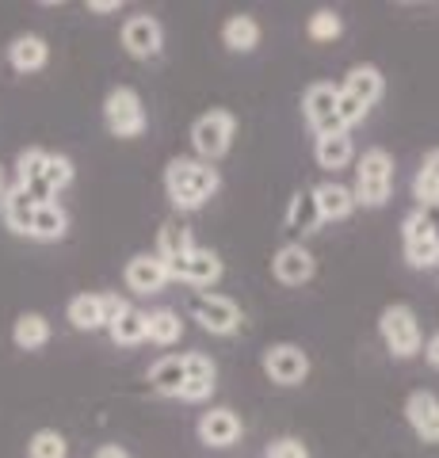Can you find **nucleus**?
Wrapping results in <instances>:
<instances>
[{
    "instance_id": "nucleus-40",
    "label": "nucleus",
    "mask_w": 439,
    "mask_h": 458,
    "mask_svg": "<svg viewBox=\"0 0 439 458\" xmlns=\"http://www.w3.org/2000/svg\"><path fill=\"white\" fill-rule=\"evenodd\" d=\"M424 360H428V363L439 370V333H435L428 344H424Z\"/></svg>"
},
{
    "instance_id": "nucleus-13",
    "label": "nucleus",
    "mask_w": 439,
    "mask_h": 458,
    "mask_svg": "<svg viewBox=\"0 0 439 458\" xmlns=\"http://www.w3.org/2000/svg\"><path fill=\"white\" fill-rule=\"evenodd\" d=\"M314 271H317V260H314V252H309L302 241H291V245H283L275 252V260H272V276L283 286H302V283L314 279Z\"/></svg>"
},
{
    "instance_id": "nucleus-10",
    "label": "nucleus",
    "mask_w": 439,
    "mask_h": 458,
    "mask_svg": "<svg viewBox=\"0 0 439 458\" xmlns=\"http://www.w3.org/2000/svg\"><path fill=\"white\" fill-rule=\"evenodd\" d=\"M122 50L138 57V62H153V57H161L165 50V27L157 16H149V12H138L122 23Z\"/></svg>"
},
{
    "instance_id": "nucleus-39",
    "label": "nucleus",
    "mask_w": 439,
    "mask_h": 458,
    "mask_svg": "<svg viewBox=\"0 0 439 458\" xmlns=\"http://www.w3.org/2000/svg\"><path fill=\"white\" fill-rule=\"evenodd\" d=\"M420 214H424V222H428V233H432V241L439 245V203H432V207H420Z\"/></svg>"
},
{
    "instance_id": "nucleus-42",
    "label": "nucleus",
    "mask_w": 439,
    "mask_h": 458,
    "mask_svg": "<svg viewBox=\"0 0 439 458\" xmlns=\"http://www.w3.org/2000/svg\"><path fill=\"white\" fill-rule=\"evenodd\" d=\"M89 12H119V0H89Z\"/></svg>"
},
{
    "instance_id": "nucleus-22",
    "label": "nucleus",
    "mask_w": 439,
    "mask_h": 458,
    "mask_svg": "<svg viewBox=\"0 0 439 458\" xmlns=\"http://www.w3.org/2000/svg\"><path fill=\"white\" fill-rule=\"evenodd\" d=\"M183 382H188V370H183V355H165L149 367V390L161 397H180Z\"/></svg>"
},
{
    "instance_id": "nucleus-38",
    "label": "nucleus",
    "mask_w": 439,
    "mask_h": 458,
    "mask_svg": "<svg viewBox=\"0 0 439 458\" xmlns=\"http://www.w3.org/2000/svg\"><path fill=\"white\" fill-rule=\"evenodd\" d=\"M218 382H199V378H188L180 390V401H191V405H199V401H207L210 394H215Z\"/></svg>"
},
{
    "instance_id": "nucleus-9",
    "label": "nucleus",
    "mask_w": 439,
    "mask_h": 458,
    "mask_svg": "<svg viewBox=\"0 0 439 458\" xmlns=\"http://www.w3.org/2000/svg\"><path fill=\"white\" fill-rule=\"evenodd\" d=\"M260 367L275 386H302L309 378V355L299 344H272V348H264Z\"/></svg>"
},
{
    "instance_id": "nucleus-24",
    "label": "nucleus",
    "mask_w": 439,
    "mask_h": 458,
    "mask_svg": "<svg viewBox=\"0 0 439 458\" xmlns=\"http://www.w3.org/2000/svg\"><path fill=\"white\" fill-rule=\"evenodd\" d=\"M314 157L321 168H348L351 161H356V146H351V134H325L314 141Z\"/></svg>"
},
{
    "instance_id": "nucleus-16",
    "label": "nucleus",
    "mask_w": 439,
    "mask_h": 458,
    "mask_svg": "<svg viewBox=\"0 0 439 458\" xmlns=\"http://www.w3.org/2000/svg\"><path fill=\"white\" fill-rule=\"evenodd\" d=\"M50 62V47L42 35H16L8 42V65L16 73H38Z\"/></svg>"
},
{
    "instance_id": "nucleus-12",
    "label": "nucleus",
    "mask_w": 439,
    "mask_h": 458,
    "mask_svg": "<svg viewBox=\"0 0 439 458\" xmlns=\"http://www.w3.org/2000/svg\"><path fill=\"white\" fill-rule=\"evenodd\" d=\"M126 286H131L134 294L149 298V294H161L165 283H168V271H165V260L157 252H138L126 260V271H122Z\"/></svg>"
},
{
    "instance_id": "nucleus-2",
    "label": "nucleus",
    "mask_w": 439,
    "mask_h": 458,
    "mask_svg": "<svg viewBox=\"0 0 439 458\" xmlns=\"http://www.w3.org/2000/svg\"><path fill=\"white\" fill-rule=\"evenodd\" d=\"M390 191H393V157L375 146L367 149L359 161H356V207H367V210H378L390 203Z\"/></svg>"
},
{
    "instance_id": "nucleus-23",
    "label": "nucleus",
    "mask_w": 439,
    "mask_h": 458,
    "mask_svg": "<svg viewBox=\"0 0 439 458\" xmlns=\"http://www.w3.org/2000/svg\"><path fill=\"white\" fill-rule=\"evenodd\" d=\"M12 344L20 352H38L50 344V321L42 313H20L16 325H12Z\"/></svg>"
},
{
    "instance_id": "nucleus-4",
    "label": "nucleus",
    "mask_w": 439,
    "mask_h": 458,
    "mask_svg": "<svg viewBox=\"0 0 439 458\" xmlns=\"http://www.w3.org/2000/svg\"><path fill=\"white\" fill-rule=\"evenodd\" d=\"M378 333H382V340H386L393 360H413V355L420 352V344H424L417 313L409 306H401V302H393V306H386L378 313Z\"/></svg>"
},
{
    "instance_id": "nucleus-33",
    "label": "nucleus",
    "mask_w": 439,
    "mask_h": 458,
    "mask_svg": "<svg viewBox=\"0 0 439 458\" xmlns=\"http://www.w3.org/2000/svg\"><path fill=\"white\" fill-rule=\"evenodd\" d=\"M73 161H69V157H62V153H50L46 157V168H42V180H46V188L58 195V191H65L69 183H73Z\"/></svg>"
},
{
    "instance_id": "nucleus-5",
    "label": "nucleus",
    "mask_w": 439,
    "mask_h": 458,
    "mask_svg": "<svg viewBox=\"0 0 439 458\" xmlns=\"http://www.w3.org/2000/svg\"><path fill=\"white\" fill-rule=\"evenodd\" d=\"M104 123L115 138H141L146 134V107H141V96L134 89H111L104 99Z\"/></svg>"
},
{
    "instance_id": "nucleus-35",
    "label": "nucleus",
    "mask_w": 439,
    "mask_h": 458,
    "mask_svg": "<svg viewBox=\"0 0 439 458\" xmlns=\"http://www.w3.org/2000/svg\"><path fill=\"white\" fill-rule=\"evenodd\" d=\"M367 111L371 107H363L359 99H351L348 92H340V99H336V119H340V131H351L356 123H363L367 119Z\"/></svg>"
},
{
    "instance_id": "nucleus-36",
    "label": "nucleus",
    "mask_w": 439,
    "mask_h": 458,
    "mask_svg": "<svg viewBox=\"0 0 439 458\" xmlns=\"http://www.w3.org/2000/svg\"><path fill=\"white\" fill-rule=\"evenodd\" d=\"M183 370H188V378H199V382H215L218 378L215 360L203 355V352H188V355H183Z\"/></svg>"
},
{
    "instance_id": "nucleus-7",
    "label": "nucleus",
    "mask_w": 439,
    "mask_h": 458,
    "mask_svg": "<svg viewBox=\"0 0 439 458\" xmlns=\"http://www.w3.org/2000/svg\"><path fill=\"white\" fill-rule=\"evenodd\" d=\"M165 271H168V279H180V283H188V286H215L225 276V264H222L218 252L195 245V249H188L183 256L165 260Z\"/></svg>"
},
{
    "instance_id": "nucleus-41",
    "label": "nucleus",
    "mask_w": 439,
    "mask_h": 458,
    "mask_svg": "<svg viewBox=\"0 0 439 458\" xmlns=\"http://www.w3.org/2000/svg\"><path fill=\"white\" fill-rule=\"evenodd\" d=\"M92 458H131V454H126V451L119 447V443H104V447H100V451H96Z\"/></svg>"
},
{
    "instance_id": "nucleus-11",
    "label": "nucleus",
    "mask_w": 439,
    "mask_h": 458,
    "mask_svg": "<svg viewBox=\"0 0 439 458\" xmlns=\"http://www.w3.org/2000/svg\"><path fill=\"white\" fill-rule=\"evenodd\" d=\"M401 237H405V260H409V267H417V271L439 267V245L428 233V222H424L420 207L401 222Z\"/></svg>"
},
{
    "instance_id": "nucleus-34",
    "label": "nucleus",
    "mask_w": 439,
    "mask_h": 458,
    "mask_svg": "<svg viewBox=\"0 0 439 458\" xmlns=\"http://www.w3.org/2000/svg\"><path fill=\"white\" fill-rule=\"evenodd\" d=\"M46 149H38V146H31V149H23L20 153V161H16V183H31V180H42V168H46Z\"/></svg>"
},
{
    "instance_id": "nucleus-32",
    "label": "nucleus",
    "mask_w": 439,
    "mask_h": 458,
    "mask_svg": "<svg viewBox=\"0 0 439 458\" xmlns=\"http://www.w3.org/2000/svg\"><path fill=\"white\" fill-rule=\"evenodd\" d=\"M306 35L314 38V42H333V38L344 35V16H340V12H333V8H321V12H314V16H309Z\"/></svg>"
},
{
    "instance_id": "nucleus-14",
    "label": "nucleus",
    "mask_w": 439,
    "mask_h": 458,
    "mask_svg": "<svg viewBox=\"0 0 439 458\" xmlns=\"http://www.w3.org/2000/svg\"><path fill=\"white\" fill-rule=\"evenodd\" d=\"M405 420L424 443H439V397L428 390H413L405 397Z\"/></svg>"
},
{
    "instance_id": "nucleus-30",
    "label": "nucleus",
    "mask_w": 439,
    "mask_h": 458,
    "mask_svg": "<svg viewBox=\"0 0 439 458\" xmlns=\"http://www.w3.org/2000/svg\"><path fill=\"white\" fill-rule=\"evenodd\" d=\"M188 249H195V241H191V229H188V225H176V222L161 225V237H157V256H161V260L183 256Z\"/></svg>"
},
{
    "instance_id": "nucleus-26",
    "label": "nucleus",
    "mask_w": 439,
    "mask_h": 458,
    "mask_svg": "<svg viewBox=\"0 0 439 458\" xmlns=\"http://www.w3.org/2000/svg\"><path fill=\"white\" fill-rule=\"evenodd\" d=\"M69 325L80 328V333H96V328H107V318H104V294H77L69 302Z\"/></svg>"
},
{
    "instance_id": "nucleus-27",
    "label": "nucleus",
    "mask_w": 439,
    "mask_h": 458,
    "mask_svg": "<svg viewBox=\"0 0 439 458\" xmlns=\"http://www.w3.org/2000/svg\"><path fill=\"white\" fill-rule=\"evenodd\" d=\"M183 336V321L176 310H153L146 313V340H153L157 348H173Z\"/></svg>"
},
{
    "instance_id": "nucleus-17",
    "label": "nucleus",
    "mask_w": 439,
    "mask_h": 458,
    "mask_svg": "<svg viewBox=\"0 0 439 458\" xmlns=\"http://www.w3.org/2000/svg\"><path fill=\"white\" fill-rule=\"evenodd\" d=\"M382 89H386V81H382V73L375 65H351L344 84H340V92H348L351 99H359L363 107H375L382 99Z\"/></svg>"
},
{
    "instance_id": "nucleus-37",
    "label": "nucleus",
    "mask_w": 439,
    "mask_h": 458,
    "mask_svg": "<svg viewBox=\"0 0 439 458\" xmlns=\"http://www.w3.org/2000/svg\"><path fill=\"white\" fill-rule=\"evenodd\" d=\"M264 458H309V447L302 439H294V436H283L275 443H267V454Z\"/></svg>"
},
{
    "instance_id": "nucleus-1",
    "label": "nucleus",
    "mask_w": 439,
    "mask_h": 458,
    "mask_svg": "<svg viewBox=\"0 0 439 458\" xmlns=\"http://www.w3.org/2000/svg\"><path fill=\"white\" fill-rule=\"evenodd\" d=\"M222 176L215 165L199 161V157H173L165 168V191L168 203L176 210H199L218 195Z\"/></svg>"
},
{
    "instance_id": "nucleus-15",
    "label": "nucleus",
    "mask_w": 439,
    "mask_h": 458,
    "mask_svg": "<svg viewBox=\"0 0 439 458\" xmlns=\"http://www.w3.org/2000/svg\"><path fill=\"white\" fill-rule=\"evenodd\" d=\"M241 436H245V424H241V417L233 409H210L199 417V439L207 447L225 451V447H233Z\"/></svg>"
},
{
    "instance_id": "nucleus-20",
    "label": "nucleus",
    "mask_w": 439,
    "mask_h": 458,
    "mask_svg": "<svg viewBox=\"0 0 439 458\" xmlns=\"http://www.w3.org/2000/svg\"><path fill=\"white\" fill-rule=\"evenodd\" d=\"M0 218H4V225L12 229V233H20V237L31 233L35 203H31V195H27V191L20 188V183H16V188H8L4 195H0Z\"/></svg>"
},
{
    "instance_id": "nucleus-18",
    "label": "nucleus",
    "mask_w": 439,
    "mask_h": 458,
    "mask_svg": "<svg viewBox=\"0 0 439 458\" xmlns=\"http://www.w3.org/2000/svg\"><path fill=\"white\" fill-rule=\"evenodd\" d=\"M314 199H317V210H321V222H344L351 210H356V195L351 188L336 180H325L314 188Z\"/></svg>"
},
{
    "instance_id": "nucleus-28",
    "label": "nucleus",
    "mask_w": 439,
    "mask_h": 458,
    "mask_svg": "<svg viewBox=\"0 0 439 458\" xmlns=\"http://www.w3.org/2000/svg\"><path fill=\"white\" fill-rule=\"evenodd\" d=\"M107 336L115 344H122V348H134V344L146 340V313L134 310V306H126L119 318L107 325Z\"/></svg>"
},
{
    "instance_id": "nucleus-3",
    "label": "nucleus",
    "mask_w": 439,
    "mask_h": 458,
    "mask_svg": "<svg viewBox=\"0 0 439 458\" xmlns=\"http://www.w3.org/2000/svg\"><path fill=\"white\" fill-rule=\"evenodd\" d=\"M233 134H237V119H233V111H207L199 114V119L191 123V146H195V157L207 165H215L222 161L225 153H230L233 146Z\"/></svg>"
},
{
    "instance_id": "nucleus-25",
    "label": "nucleus",
    "mask_w": 439,
    "mask_h": 458,
    "mask_svg": "<svg viewBox=\"0 0 439 458\" xmlns=\"http://www.w3.org/2000/svg\"><path fill=\"white\" fill-rule=\"evenodd\" d=\"M69 233V214L58 207V203H42V207H35V218H31V241H62Z\"/></svg>"
},
{
    "instance_id": "nucleus-29",
    "label": "nucleus",
    "mask_w": 439,
    "mask_h": 458,
    "mask_svg": "<svg viewBox=\"0 0 439 458\" xmlns=\"http://www.w3.org/2000/svg\"><path fill=\"white\" fill-rule=\"evenodd\" d=\"M413 195H417L420 207L439 203V149H432L428 157H424V165H420L417 180H413Z\"/></svg>"
},
{
    "instance_id": "nucleus-6",
    "label": "nucleus",
    "mask_w": 439,
    "mask_h": 458,
    "mask_svg": "<svg viewBox=\"0 0 439 458\" xmlns=\"http://www.w3.org/2000/svg\"><path fill=\"white\" fill-rule=\"evenodd\" d=\"M188 310H191V318L199 321L210 336H233L237 328H241V306L233 302V298H225V294H210V291H199V294H191L188 298Z\"/></svg>"
},
{
    "instance_id": "nucleus-21",
    "label": "nucleus",
    "mask_w": 439,
    "mask_h": 458,
    "mask_svg": "<svg viewBox=\"0 0 439 458\" xmlns=\"http://www.w3.org/2000/svg\"><path fill=\"white\" fill-rule=\"evenodd\" d=\"M325 222H321V210H317V199H314V188L309 191H299L291 199V207H287V229L294 237H309V233H317Z\"/></svg>"
},
{
    "instance_id": "nucleus-19",
    "label": "nucleus",
    "mask_w": 439,
    "mask_h": 458,
    "mask_svg": "<svg viewBox=\"0 0 439 458\" xmlns=\"http://www.w3.org/2000/svg\"><path fill=\"white\" fill-rule=\"evenodd\" d=\"M222 42L233 54H252L260 47V20L249 16V12H237V16L222 23Z\"/></svg>"
},
{
    "instance_id": "nucleus-8",
    "label": "nucleus",
    "mask_w": 439,
    "mask_h": 458,
    "mask_svg": "<svg viewBox=\"0 0 439 458\" xmlns=\"http://www.w3.org/2000/svg\"><path fill=\"white\" fill-rule=\"evenodd\" d=\"M336 99H340V89H336V84H325V81L309 84L306 96H302V119H306V126L317 138H325V134H348V131H340Z\"/></svg>"
},
{
    "instance_id": "nucleus-43",
    "label": "nucleus",
    "mask_w": 439,
    "mask_h": 458,
    "mask_svg": "<svg viewBox=\"0 0 439 458\" xmlns=\"http://www.w3.org/2000/svg\"><path fill=\"white\" fill-rule=\"evenodd\" d=\"M0 191H4V168H0Z\"/></svg>"
},
{
    "instance_id": "nucleus-31",
    "label": "nucleus",
    "mask_w": 439,
    "mask_h": 458,
    "mask_svg": "<svg viewBox=\"0 0 439 458\" xmlns=\"http://www.w3.org/2000/svg\"><path fill=\"white\" fill-rule=\"evenodd\" d=\"M27 458H69V443L62 432H54V428H42L27 439Z\"/></svg>"
}]
</instances>
